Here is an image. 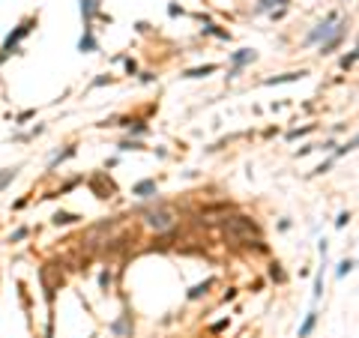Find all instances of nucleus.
<instances>
[{"mask_svg": "<svg viewBox=\"0 0 359 338\" xmlns=\"http://www.w3.org/2000/svg\"><path fill=\"white\" fill-rule=\"evenodd\" d=\"M224 237L227 240H237V243H246V240H261V227L254 225L248 216H230L224 222Z\"/></svg>", "mask_w": 359, "mask_h": 338, "instance_id": "nucleus-1", "label": "nucleus"}, {"mask_svg": "<svg viewBox=\"0 0 359 338\" xmlns=\"http://www.w3.org/2000/svg\"><path fill=\"white\" fill-rule=\"evenodd\" d=\"M174 222H177V216H174V210H168V206H159V210H150V213H147V227L156 230V233L174 227Z\"/></svg>", "mask_w": 359, "mask_h": 338, "instance_id": "nucleus-2", "label": "nucleus"}, {"mask_svg": "<svg viewBox=\"0 0 359 338\" xmlns=\"http://www.w3.org/2000/svg\"><path fill=\"white\" fill-rule=\"evenodd\" d=\"M336 27H338V18H336V12H329L323 21L314 27L312 33H309V39H305V45H314V42H326L332 33H336Z\"/></svg>", "mask_w": 359, "mask_h": 338, "instance_id": "nucleus-3", "label": "nucleus"}, {"mask_svg": "<svg viewBox=\"0 0 359 338\" xmlns=\"http://www.w3.org/2000/svg\"><path fill=\"white\" fill-rule=\"evenodd\" d=\"M30 30H33V21H21L18 27H15V33H9V36H6V42H3V54H0V63H3L15 48H18V42H21Z\"/></svg>", "mask_w": 359, "mask_h": 338, "instance_id": "nucleus-4", "label": "nucleus"}, {"mask_svg": "<svg viewBox=\"0 0 359 338\" xmlns=\"http://www.w3.org/2000/svg\"><path fill=\"white\" fill-rule=\"evenodd\" d=\"M251 60H254V51H251V48H240V51H234V54H230V63H234V69L227 72V78H237V75L243 72V66H246V63H251Z\"/></svg>", "mask_w": 359, "mask_h": 338, "instance_id": "nucleus-5", "label": "nucleus"}, {"mask_svg": "<svg viewBox=\"0 0 359 338\" xmlns=\"http://www.w3.org/2000/svg\"><path fill=\"white\" fill-rule=\"evenodd\" d=\"M344 27H347V21H338V27H336V33L326 39V42H320V54L326 57V54H332L338 45H341V39H344Z\"/></svg>", "mask_w": 359, "mask_h": 338, "instance_id": "nucleus-6", "label": "nucleus"}, {"mask_svg": "<svg viewBox=\"0 0 359 338\" xmlns=\"http://www.w3.org/2000/svg\"><path fill=\"white\" fill-rule=\"evenodd\" d=\"M159 189H156V180H141V183H135V189H132V195H138V198H153Z\"/></svg>", "mask_w": 359, "mask_h": 338, "instance_id": "nucleus-7", "label": "nucleus"}, {"mask_svg": "<svg viewBox=\"0 0 359 338\" xmlns=\"http://www.w3.org/2000/svg\"><path fill=\"white\" fill-rule=\"evenodd\" d=\"M96 9H99V0H81V15H84V30H93V27H90V21H93Z\"/></svg>", "mask_w": 359, "mask_h": 338, "instance_id": "nucleus-8", "label": "nucleus"}, {"mask_svg": "<svg viewBox=\"0 0 359 338\" xmlns=\"http://www.w3.org/2000/svg\"><path fill=\"white\" fill-rule=\"evenodd\" d=\"M305 75H309V72H305V69H299V72H288V75H278V78H267L264 84L272 87V84H285V81H299V78H305Z\"/></svg>", "mask_w": 359, "mask_h": 338, "instance_id": "nucleus-9", "label": "nucleus"}, {"mask_svg": "<svg viewBox=\"0 0 359 338\" xmlns=\"http://www.w3.org/2000/svg\"><path fill=\"white\" fill-rule=\"evenodd\" d=\"M213 72H219V66H216V63H207V66H198V69L183 72V78H207V75H213Z\"/></svg>", "mask_w": 359, "mask_h": 338, "instance_id": "nucleus-10", "label": "nucleus"}, {"mask_svg": "<svg viewBox=\"0 0 359 338\" xmlns=\"http://www.w3.org/2000/svg\"><path fill=\"white\" fill-rule=\"evenodd\" d=\"M317 326V311H309V317H305V323L299 326V338H309L312 335V329Z\"/></svg>", "mask_w": 359, "mask_h": 338, "instance_id": "nucleus-11", "label": "nucleus"}, {"mask_svg": "<svg viewBox=\"0 0 359 338\" xmlns=\"http://www.w3.org/2000/svg\"><path fill=\"white\" fill-rule=\"evenodd\" d=\"M78 48H81V51H96V39H93V30H84V36H81Z\"/></svg>", "mask_w": 359, "mask_h": 338, "instance_id": "nucleus-12", "label": "nucleus"}, {"mask_svg": "<svg viewBox=\"0 0 359 338\" xmlns=\"http://www.w3.org/2000/svg\"><path fill=\"white\" fill-rule=\"evenodd\" d=\"M353 270H356V261H350V257H344V261H341V264H338L336 275H338V278H344V275H347V272H353Z\"/></svg>", "mask_w": 359, "mask_h": 338, "instance_id": "nucleus-13", "label": "nucleus"}, {"mask_svg": "<svg viewBox=\"0 0 359 338\" xmlns=\"http://www.w3.org/2000/svg\"><path fill=\"white\" fill-rule=\"evenodd\" d=\"M210 284H213V278H210V281H201V284H195V288L189 291V299H198V296H203V293L210 291Z\"/></svg>", "mask_w": 359, "mask_h": 338, "instance_id": "nucleus-14", "label": "nucleus"}, {"mask_svg": "<svg viewBox=\"0 0 359 338\" xmlns=\"http://www.w3.org/2000/svg\"><path fill=\"white\" fill-rule=\"evenodd\" d=\"M78 222V216H72V213H57L54 216V225H75Z\"/></svg>", "mask_w": 359, "mask_h": 338, "instance_id": "nucleus-15", "label": "nucleus"}, {"mask_svg": "<svg viewBox=\"0 0 359 338\" xmlns=\"http://www.w3.org/2000/svg\"><path fill=\"white\" fill-rule=\"evenodd\" d=\"M275 3H288V0H261V3L254 6V15H261V12H269Z\"/></svg>", "mask_w": 359, "mask_h": 338, "instance_id": "nucleus-16", "label": "nucleus"}, {"mask_svg": "<svg viewBox=\"0 0 359 338\" xmlns=\"http://www.w3.org/2000/svg\"><path fill=\"white\" fill-rule=\"evenodd\" d=\"M356 60H359V48H353L350 54H344V57H341V69H350Z\"/></svg>", "mask_w": 359, "mask_h": 338, "instance_id": "nucleus-17", "label": "nucleus"}, {"mask_svg": "<svg viewBox=\"0 0 359 338\" xmlns=\"http://www.w3.org/2000/svg\"><path fill=\"white\" fill-rule=\"evenodd\" d=\"M320 293H323V267H320V272H317V275H314V299H320Z\"/></svg>", "mask_w": 359, "mask_h": 338, "instance_id": "nucleus-18", "label": "nucleus"}, {"mask_svg": "<svg viewBox=\"0 0 359 338\" xmlns=\"http://www.w3.org/2000/svg\"><path fill=\"white\" fill-rule=\"evenodd\" d=\"M359 147V135L353 138V141H347V144H344V147H338L336 150V156H344V153H353V150H356Z\"/></svg>", "mask_w": 359, "mask_h": 338, "instance_id": "nucleus-19", "label": "nucleus"}, {"mask_svg": "<svg viewBox=\"0 0 359 338\" xmlns=\"http://www.w3.org/2000/svg\"><path fill=\"white\" fill-rule=\"evenodd\" d=\"M314 126H302V129H293V132H288V141H296V138H302V135H309Z\"/></svg>", "mask_w": 359, "mask_h": 338, "instance_id": "nucleus-20", "label": "nucleus"}, {"mask_svg": "<svg viewBox=\"0 0 359 338\" xmlns=\"http://www.w3.org/2000/svg\"><path fill=\"white\" fill-rule=\"evenodd\" d=\"M15 174H18V168H12V171H6V174H3V180H0V192H3V189H6L9 183L15 180Z\"/></svg>", "mask_w": 359, "mask_h": 338, "instance_id": "nucleus-21", "label": "nucleus"}, {"mask_svg": "<svg viewBox=\"0 0 359 338\" xmlns=\"http://www.w3.org/2000/svg\"><path fill=\"white\" fill-rule=\"evenodd\" d=\"M72 153H75V147H66V150H63L60 156H54V162H51V168H57V165H60L63 159H69V156H72Z\"/></svg>", "mask_w": 359, "mask_h": 338, "instance_id": "nucleus-22", "label": "nucleus"}, {"mask_svg": "<svg viewBox=\"0 0 359 338\" xmlns=\"http://www.w3.org/2000/svg\"><path fill=\"white\" fill-rule=\"evenodd\" d=\"M27 233H30V227H18V230H15V233L9 237V243H21V240L27 237Z\"/></svg>", "mask_w": 359, "mask_h": 338, "instance_id": "nucleus-23", "label": "nucleus"}, {"mask_svg": "<svg viewBox=\"0 0 359 338\" xmlns=\"http://www.w3.org/2000/svg\"><path fill=\"white\" fill-rule=\"evenodd\" d=\"M99 288H102V291H108V288H111V272H108V270L99 275Z\"/></svg>", "mask_w": 359, "mask_h": 338, "instance_id": "nucleus-24", "label": "nucleus"}, {"mask_svg": "<svg viewBox=\"0 0 359 338\" xmlns=\"http://www.w3.org/2000/svg\"><path fill=\"white\" fill-rule=\"evenodd\" d=\"M269 275H272L275 281H281V278H285V272H281V267H278V264H272V267H269Z\"/></svg>", "mask_w": 359, "mask_h": 338, "instance_id": "nucleus-25", "label": "nucleus"}, {"mask_svg": "<svg viewBox=\"0 0 359 338\" xmlns=\"http://www.w3.org/2000/svg\"><path fill=\"white\" fill-rule=\"evenodd\" d=\"M120 150H123V153H126V150H141V144H138V141H123Z\"/></svg>", "mask_w": 359, "mask_h": 338, "instance_id": "nucleus-26", "label": "nucleus"}, {"mask_svg": "<svg viewBox=\"0 0 359 338\" xmlns=\"http://www.w3.org/2000/svg\"><path fill=\"white\" fill-rule=\"evenodd\" d=\"M329 168H332V159H326V162H323V165H317V168H314V174H326V171H329Z\"/></svg>", "mask_w": 359, "mask_h": 338, "instance_id": "nucleus-27", "label": "nucleus"}, {"mask_svg": "<svg viewBox=\"0 0 359 338\" xmlns=\"http://www.w3.org/2000/svg\"><path fill=\"white\" fill-rule=\"evenodd\" d=\"M30 117H36V111H21L18 117H15V123H27Z\"/></svg>", "mask_w": 359, "mask_h": 338, "instance_id": "nucleus-28", "label": "nucleus"}, {"mask_svg": "<svg viewBox=\"0 0 359 338\" xmlns=\"http://www.w3.org/2000/svg\"><path fill=\"white\" fill-rule=\"evenodd\" d=\"M347 222H350V213H341V216L336 219V227H344Z\"/></svg>", "mask_w": 359, "mask_h": 338, "instance_id": "nucleus-29", "label": "nucleus"}, {"mask_svg": "<svg viewBox=\"0 0 359 338\" xmlns=\"http://www.w3.org/2000/svg\"><path fill=\"white\" fill-rule=\"evenodd\" d=\"M102 84H111V75H102V78L93 81V87H102Z\"/></svg>", "mask_w": 359, "mask_h": 338, "instance_id": "nucleus-30", "label": "nucleus"}, {"mask_svg": "<svg viewBox=\"0 0 359 338\" xmlns=\"http://www.w3.org/2000/svg\"><path fill=\"white\" fill-rule=\"evenodd\" d=\"M132 132H135V135H144V132H147V126H144V123L138 120V123H135V126H132Z\"/></svg>", "mask_w": 359, "mask_h": 338, "instance_id": "nucleus-31", "label": "nucleus"}, {"mask_svg": "<svg viewBox=\"0 0 359 338\" xmlns=\"http://www.w3.org/2000/svg\"><path fill=\"white\" fill-rule=\"evenodd\" d=\"M126 72H129V75H135V72H138V63H135V60H126Z\"/></svg>", "mask_w": 359, "mask_h": 338, "instance_id": "nucleus-32", "label": "nucleus"}, {"mask_svg": "<svg viewBox=\"0 0 359 338\" xmlns=\"http://www.w3.org/2000/svg\"><path fill=\"white\" fill-rule=\"evenodd\" d=\"M222 329H227V320H219V323H213V332H222Z\"/></svg>", "mask_w": 359, "mask_h": 338, "instance_id": "nucleus-33", "label": "nucleus"}, {"mask_svg": "<svg viewBox=\"0 0 359 338\" xmlns=\"http://www.w3.org/2000/svg\"><path fill=\"white\" fill-rule=\"evenodd\" d=\"M3 174H6V171H0V180H3Z\"/></svg>", "mask_w": 359, "mask_h": 338, "instance_id": "nucleus-34", "label": "nucleus"}, {"mask_svg": "<svg viewBox=\"0 0 359 338\" xmlns=\"http://www.w3.org/2000/svg\"><path fill=\"white\" fill-rule=\"evenodd\" d=\"M356 267H359V264H356Z\"/></svg>", "mask_w": 359, "mask_h": 338, "instance_id": "nucleus-35", "label": "nucleus"}]
</instances>
